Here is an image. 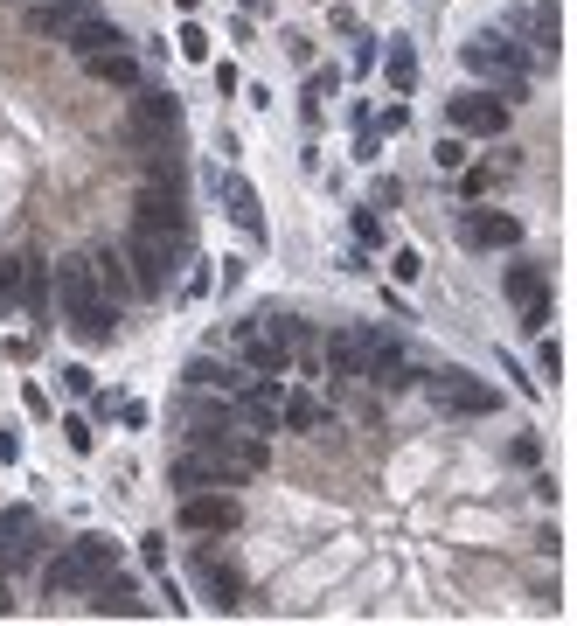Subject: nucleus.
Segmentation results:
<instances>
[{
    "instance_id": "f257e3e1",
    "label": "nucleus",
    "mask_w": 577,
    "mask_h": 626,
    "mask_svg": "<svg viewBox=\"0 0 577 626\" xmlns=\"http://www.w3.org/2000/svg\"><path fill=\"white\" fill-rule=\"evenodd\" d=\"M49 293H56V320L70 327V341H77V348H112V334H119L126 307H119V300L98 286V265H91V251H70V258L56 265Z\"/></svg>"
},
{
    "instance_id": "f03ea898",
    "label": "nucleus",
    "mask_w": 577,
    "mask_h": 626,
    "mask_svg": "<svg viewBox=\"0 0 577 626\" xmlns=\"http://www.w3.org/2000/svg\"><path fill=\"white\" fill-rule=\"evenodd\" d=\"M459 63H466L487 91H501L508 105L529 98V84H536V63H529V49H522L515 35H466V42H459Z\"/></svg>"
},
{
    "instance_id": "7ed1b4c3",
    "label": "nucleus",
    "mask_w": 577,
    "mask_h": 626,
    "mask_svg": "<svg viewBox=\"0 0 577 626\" xmlns=\"http://www.w3.org/2000/svg\"><path fill=\"white\" fill-rule=\"evenodd\" d=\"M133 230L195 251V216H188V195H181V188H140V195H133Z\"/></svg>"
},
{
    "instance_id": "20e7f679",
    "label": "nucleus",
    "mask_w": 577,
    "mask_h": 626,
    "mask_svg": "<svg viewBox=\"0 0 577 626\" xmlns=\"http://www.w3.org/2000/svg\"><path fill=\"white\" fill-rule=\"evenodd\" d=\"M174 529H181V536H237V529H244V501H237L230 487H195V494H181V508H174Z\"/></svg>"
},
{
    "instance_id": "39448f33",
    "label": "nucleus",
    "mask_w": 577,
    "mask_h": 626,
    "mask_svg": "<svg viewBox=\"0 0 577 626\" xmlns=\"http://www.w3.org/2000/svg\"><path fill=\"white\" fill-rule=\"evenodd\" d=\"M425 397H432L445 418H494V411H501V390H494V383H480L473 369H432Z\"/></svg>"
},
{
    "instance_id": "423d86ee",
    "label": "nucleus",
    "mask_w": 577,
    "mask_h": 626,
    "mask_svg": "<svg viewBox=\"0 0 577 626\" xmlns=\"http://www.w3.org/2000/svg\"><path fill=\"white\" fill-rule=\"evenodd\" d=\"M508 98L501 91H452L445 98V133H459V140H501L508 133Z\"/></svg>"
},
{
    "instance_id": "0eeeda50",
    "label": "nucleus",
    "mask_w": 577,
    "mask_h": 626,
    "mask_svg": "<svg viewBox=\"0 0 577 626\" xmlns=\"http://www.w3.org/2000/svg\"><path fill=\"white\" fill-rule=\"evenodd\" d=\"M362 383L369 390H383V397H404L411 383H418V369H411V348L390 334V327H376L369 334V355H362Z\"/></svg>"
},
{
    "instance_id": "6e6552de",
    "label": "nucleus",
    "mask_w": 577,
    "mask_h": 626,
    "mask_svg": "<svg viewBox=\"0 0 577 626\" xmlns=\"http://www.w3.org/2000/svg\"><path fill=\"white\" fill-rule=\"evenodd\" d=\"M508 28L522 35V49H529L536 70H550V63L564 56V14H557V0H529V7H515Z\"/></svg>"
},
{
    "instance_id": "1a4fd4ad",
    "label": "nucleus",
    "mask_w": 577,
    "mask_h": 626,
    "mask_svg": "<svg viewBox=\"0 0 577 626\" xmlns=\"http://www.w3.org/2000/svg\"><path fill=\"white\" fill-rule=\"evenodd\" d=\"M181 244H167V237H140L133 230V244H126V272H133V286H140V300H160L167 293V279L181 272Z\"/></svg>"
},
{
    "instance_id": "9d476101",
    "label": "nucleus",
    "mask_w": 577,
    "mask_h": 626,
    "mask_svg": "<svg viewBox=\"0 0 577 626\" xmlns=\"http://www.w3.org/2000/svg\"><path fill=\"white\" fill-rule=\"evenodd\" d=\"M84 606H91L98 620H153V613H160L153 599H140V578H133V571H119V564L91 578V592H84Z\"/></svg>"
},
{
    "instance_id": "9b49d317",
    "label": "nucleus",
    "mask_w": 577,
    "mask_h": 626,
    "mask_svg": "<svg viewBox=\"0 0 577 626\" xmlns=\"http://www.w3.org/2000/svg\"><path fill=\"white\" fill-rule=\"evenodd\" d=\"M181 119H188V105H181V98H174V91H167V84H133V119H126V126H133V140H174V133H181Z\"/></svg>"
},
{
    "instance_id": "f8f14e48",
    "label": "nucleus",
    "mask_w": 577,
    "mask_h": 626,
    "mask_svg": "<svg viewBox=\"0 0 577 626\" xmlns=\"http://www.w3.org/2000/svg\"><path fill=\"white\" fill-rule=\"evenodd\" d=\"M188 578L202 585L209 613H237V606H244V571H237L230 557H216L209 543H195V550H188Z\"/></svg>"
},
{
    "instance_id": "ddd939ff",
    "label": "nucleus",
    "mask_w": 577,
    "mask_h": 626,
    "mask_svg": "<svg viewBox=\"0 0 577 626\" xmlns=\"http://www.w3.org/2000/svg\"><path fill=\"white\" fill-rule=\"evenodd\" d=\"M209 188L223 195V209H230L237 237H244V244H265V202H258V188H251L237 167H209Z\"/></svg>"
},
{
    "instance_id": "4468645a",
    "label": "nucleus",
    "mask_w": 577,
    "mask_h": 626,
    "mask_svg": "<svg viewBox=\"0 0 577 626\" xmlns=\"http://www.w3.org/2000/svg\"><path fill=\"white\" fill-rule=\"evenodd\" d=\"M459 244L466 251H515L522 244V216H508V209H459Z\"/></svg>"
},
{
    "instance_id": "2eb2a0df",
    "label": "nucleus",
    "mask_w": 577,
    "mask_h": 626,
    "mask_svg": "<svg viewBox=\"0 0 577 626\" xmlns=\"http://www.w3.org/2000/svg\"><path fill=\"white\" fill-rule=\"evenodd\" d=\"M501 293L522 307V327H529V334L550 327V272H543V265H508V272H501Z\"/></svg>"
},
{
    "instance_id": "dca6fc26",
    "label": "nucleus",
    "mask_w": 577,
    "mask_h": 626,
    "mask_svg": "<svg viewBox=\"0 0 577 626\" xmlns=\"http://www.w3.org/2000/svg\"><path fill=\"white\" fill-rule=\"evenodd\" d=\"M0 543H7V564H42L49 522H42L35 508H0Z\"/></svg>"
},
{
    "instance_id": "f3484780",
    "label": "nucleus",
    "mask_w": 577,
    "mask_h": 626,
    "mask_svg": "<svg viewBox=\"0 0 577 626\" xmlns=\"http://www.w3.org/2000/svg\"><path fill=\"white\" fill-rule=\"evenodd\" d=\"M63 49L70 56H98V49H133V35L112 21V14H98V7H84L70 28H63Z\"/></svg>"
},
{
    "instance_id": "a211bd4d",
    "label": "nucleus",
    "mask_w": 577,
    "mask_h": 626,
    "mask_svg": "<svg viewBox=\"0 0 577 626\" xmlns=\"http://www.w3.org/2000/svg\"><path fill=\"white\" fill-rule=\"evenodd\" d=\"M237 348H244V369H251V376H292V341H286V334H272L265 320L244 327Z\"/></svg>"
},
{
    "instance_id": "6ab92c4d",
    "label": "nucleus",
    "mask_w": 577,
    "mask_h": 626,
    "mask_svg": "<svg viewBox=\"0 0 577 626\" xmlns=\"http://www.w3.org/2000/svg\"><path fill=\"white\" fill-rule=\"evenodd\" d=\"M167 487L174 494H195V487H244L230 467H216L209 453H195V446H181L174 460H167Z\"/></svg>"
},
{
    "instance_id": "aec40b11",
    "label": "nucleus",
    "mask_w": 577,
    "mask_h": 626,
    "mask_svg": "<svg viewBox=\"0 0 577 626\" xmlns=\"http://www.w3.org/2000/svg\"><path fill=\"white\" fill-rule=\"evenodd\" d=\"M140 174H146V188H181V195H188V154H181V133H174V140H146L140 147Z\"/></svg>"
},
{
    "instance_id": "412c9836",
    "label": "nucleus",
    "mask_w": 577,
    "mask_h": 626,
    "mask_svg": "<svg viewBox=\"0 0 577 626\" xmlns=\"http://www.w3.org/2000/svg\"><path fill=\"white\" fill-rule=\"evenodd\" d=\"M91 578H98V571H91L70 543H63L56 557H42V592H49V599H84V592H91Z\"/></svg>"
},
{
    "instance_id": "4be33fe9",
    "label": "nucleus",
    "mask_w": 577,
    "mask_h": 626,
    "mask_svg": "<svg viewBox=\"0 0 577 626\" xmlns=\"http://www.w3.org/2000/svg\"><path fill=\"white\" fill-rule=\"evenodd\" d=\"M369 334H376V327H334V334H327V348H320V369H327V376H355V383H362Z\"/></svg>"
},
{
    "instance_id": "5701e85b",
    "label": "nucleus",
    "mask_w": 577,
    "mask_h": 626,
    "mask_svg": "<svg viewBox=\"0 0 577 626\" xmlns=\"http://www.w3.org/2000/svg\"><path fill=\"white\" fill-rule=\"evenodd\" d=\"M77 63H84L91 84H112V91H133V84L146 77V63L133 56V49H98V56H77Z\"/></svg>"
},
{
    "instance_id": "b1692460",
    "label": "nucleus",
    "mask_w": 577,
    "mask_h": 626,
    "mask_svg": "<svg viewBox=\"0 0 577 626\" xmlns=\"http://www.w3.org/2000/svg\"><path fill=\"white\" fill-rule=\"evenodd\" d=\"M376 70H383L390 98H411L418 91V49H411V35H390V49L376 56Z\"/></svg>"
},
{
    "instance_id": "393cba45",
    "label": "nucleus",
    "mask_w": 577,
    "mask_h": 626,
    "mask_svg": "<svg viewBox=\"0 0 577 626\" xmlns=\"http://www.w3.org/2000/svg\"><path fill=\"white\" fill-rule=\"evenodd\" d=\"M279 425L313 439V432H327V425H334V411H327L320 397H306V390H286V397H279Z\"/></svg>"
},
{
    "instance_id": "a878e982",
    "label": "nucleus",
    "mask_w": 577,
    "mask_h": 626,
    "mask_svg": "<svg viewBox=\"0 0 577 626\" xmlns=\"http://www.w3.org/2000/svg\"><path fill=\"white\" fill-rule=\"evenodd\" d=\"M84 7H91V0H28V35H35V42H49V35L63 42V28H70Z\"/></svg>"
},
{
    "instance_id": "bb28decb",
    "label": "nucleus",
    "mask_w": 577,
    "mask_h": 626,
    "mask_svg": "<svg viewBox=\"0 0 577 626\" xmlns=\"http://www.w3.org/2000/svg\"><path fill=\"white\" fill-rule=\"evenodd\" d=\"M91 265H98V286H105L119 307H126V300H140V286H133V272H126V251H119V244H98V251H91Z\"/></svg>"
},
{
    "instance_id": "cd10ccee",
    "label": "nucleus",
    "mask_w": 577,
    "mask_h": 626,
    "mask_svg": "<svg viewBox=\"0 0 577 626\" xmlns=\"http://www.w3.org/2000/svg\"><path fill=\"white\" fill-rule=\"evenodd\" d=\"M181 383H188V390H202V397H209V390H216V397H230V390L244 383V369H230V362H216V355H195V362L181 369Z\"/></svg>"
},
{
    "instance_id": "c85d7f7f",
    "label": "nucleus",
    "mask_w": 577,
    "mask_h": 626,
    "mask_svg": "<svg viewBox=\"0 0 577 626\" xmlns=\"http://www.w3.org/2000/svg\"><path fill=\"white\" fill-rule=\"evenodd\" d=\"M21 313H28V320H42V313H49V265H42L35 251L21 258Z\"/></svg>"
},
{
    "instance_id": "c756f323",
    "label": "nucleus",
    "mask_w": 577,
    "mask_h": 626,
    "mask_svg": "<svg viewBox=\"0 0 577 626\" xmlns=\"http://www.w3.org/2000/svg\"><path fill=\"white\" fill-rule=\"evenodd\" d=\"M334 91H341V70H313V77H306V98H299L306 133H320V98H334Z\"/></svg>"
},
{
    "instance_id": "7c9ffc66",
    "label": "nucleus",
    "mask_w": 577,
    "mask_h": 626,
    "mask_svg": "<svg viewBox=\"0 0 577 626\" xmlns=\"http://www.w3.org/2000/svg\"><path fill=\"white\" fill-rule=\"evenodd\" d=\"M348 237H355V251H383L390 244V230H383V216L362 202V209H348Z\"/></svg>"
},
{
    "instance_id": "2f4dec72",
    "label": "nucleus",
    "mask_w": 577,
    "mask_h": 626,
    "mask_svg": "<svg viewBox=\"0 0 577 626\" xmlns=\"http://www.w3.org/2000/svg\"><path fill=\"white\" fill-rule=\"evenodd\" d=\"M56 432H63V446H70L77 460H91V453H98V425H91L84 411H63V418H56Z\"/></svg>"
},
{
    "instance_id": "473e14b6",
    "label": "nucleus",
    "mask_w": 577,
    "mask_h": 626,
    "mask_svg": "<svg viewBox=\"0 0 577 626\" xmlns=\"http://www.w3.org/2000/svg\"><path fill=\"white\" fill-rule=\"evenodd\" d=\"M174 56H181V63H209V28H202V21H181V28H174Z\"/></svg>"
},
{
    "instance_id": "72a5a7b5",
    "label": "nucleus",
    "mask_w": 577,
    "mask_h": 626,
    "mask_svg": "<svg viewBox=\"0 0 577 626\" xmlns=\"http://www.w3.org/2000/svg\"><path fill=\"white\" fill-rule=\"evenodd\" d=\"M14 313H21V258L0 251V320H14Z\"/></svg>"
},
{
    "instance_id": "f704fd0d",
    "label": "nucleus",
    "mask_w": 577,
    "mask_h": 626,
    "mask_svg": "<svg viewBox=\"0 0 577 626\" xmlns=\"http://www.w3.org/2000/svg\"><path fill=\"white\" fill-rule=\"evenodd\" d=\"M84 397H91V411H84L91 425H119V411H126V397H119V390H98V383H91Z\"/></svg>"
},
{
    "instance_id": "c9c22d12",
    "label": "nucleus",
    "mask_w": 577,
    "mask_h": 626,
    "mask_svg": "<svg viewBox=\"0 0 577 626\" xmlns=\"http://www.w3.org/2000/svg\"><path fill=\"white\" fill-rule=\"evenodd\" d=\"M536 369H543L536 383H564V341H550V334H543V341H536Z\"/></svg>"
},
{
    "instance_id": "e433bc0d",
    "label": "nucleus",
    "mask_w": 577,
    "mask_h": 626,
    "mask_svg": "<svg viewBox=\"0 0 577 626\" xmlns=\"http://www.w3.org/2000/svg\"><path fill=\"white\" fill-rule=\"evenodd\" d=\"M432 167H438V174H459V167H466V140H459V133H438Z\"/></svg>"
},
{
    "instance_id": "4c0bfd02",
    "label": "nucleus",
    "mask_w": 577,
    "mask_h": 626,
    "mask_svg": "<svg viewBox=\"0 0 577 626\" xmlns=\"http://www.w3.org/2000/svg\"><path fill=\"white\" fill-rule=\"evenodd\" d=\"M494 181H501L494 167H459V195H466V202H480V195H494Z\"/></svg>"
},
{
    "instance_id": "58836bf2",
    "label": "nucleus",
    "mask_w": 577,
    "mask_h": 626,
    "mask_svg": "<svg viewBox=\"0 0 577 626\" xmlns=\"http://www.w3.org/2000/svg\"><path fill=\"white\" fill-rule=\"evenodd\" d=\"M355 160H362V167H376V160H383V133H376V119H362V126H355Z\"/></svg>"
},
{
    "instance_id": "ea45409f",
    "label": "nucleus",
    "mask_w": 577,
    "mask_h": 626,
    "mask_svg": "<svg viewBox=\"0 0 577 626\" xmlns=\"http://www.w3.org/2000/svg\"><path fill=\"white\" fill-rule=\"evenodd\" d=\"M369 119H376V133H383V140H397V133L411 126V105L397 98V105H383V112H369Z\"/></svg>"
},
{
    "instance_id": "a19ab883",
    "label": "nucleus",
    "mask_w": 577,
    "mask_h": 626,
    "mask_svg": "<svg viewBox=\"0 0 577 626\" xmlns=\"http://www.w3.org/2000/svg\"><path fill=\"white\" fill-rule=\"evenodd\" d=\"M397 202H404V181L397 174H376L369 181V209H397Z\"/></svg>"
},
{
    "instance_id": "79ce46f5",
    "label": "nucleus",
    "mask_w": 577,
    "mask_h": 626,
    "mask_svg": "<svg viewBox=\"0 0 577 626\" xmlns=\"http://www.w3.org/2000/svg\"><path fill=\"white\" fill-rule=\"evenodd\" d=\"M418 272H425V258H418L411 244H404V251H390V279H397V286H418Z\"/></svg>"
},
{
    "instance_id": "37998d69",
    "label": "nucleus",
    "mask_w": 577,
    "mask_h": 626,
    "mask_svg": "<svg viewBox=\"0 0 577 626\" xmlns=\"http://www.w3.org/2000/svg\"><path fill=\"white\" fill-rule=\"evenodd\" d=\"M508 467H543V439H536V432L508 439Z\"/></svg>"
},
{
    "instance_id": "c03bdc74",
    "label": "nucleus",
    "mask_w": 577,
    "mask_h": 626,
    "mask_svg": "<svg viewBox=\"0 0 577 626\" xmlns=\"http://www.w3.org/2000/svg\"><path fill=\"white\" fill-rule=\"evenodd\" d=\"M21 411H28L35 425H49V418H56V404H49V390H42V383H28V390H21Z\"/></svg>"
},
{
    "instance_id": "a18cd8bd",
    "label": "nucleus",
    "mask_w": 577,
    "mask_h": 626,
    "mask_svg": "<svg viewBox=\"0 0 577 626\" xmlns=\"http://www.w3.org/2000/svg\"><path fill=\"white\" fill-rule=\"evenodd\" d=\"M140 564H146V571H167V529L140 536Z\"/></svg>"
},
{
    "instance_id": "49530a36",
    "label": "nucleus",
    "mask_w": 577,
    "mask_h": 626,
    "mask_svg": "<svg viewBox=\"0 0 577 626\" xmlns=\"http://www.w3.org/2000/svg\"><path fill=\"white\" fill-rule=\"evenodd\" d=\"M376 56H383V49H376L369 35H355V56H348V70H355V77H369V70H376Z\"/></svg>"
},
{
    "instance_id": "de8ad7c7",
    "label": "nucleus",
    "mask_w": 577,
    "mask_h": 626,
    "mask_svg": "<svg viewBox=\"0 0 577 626\" xmlns=\"http://www.w3.org/2000/svg\"><path fill=\"white\" fill-rule=\"evenodd\" d=\"M216 70V98H237L244 91V77H237V63H209Z\"/></svg>"
},
{
    "instance_id": "09e8293b",
    "label": "nucleus",
    "mask_w": 577,
    "mask_h": 626,
    "mask_svg": "<svg viewBox=\"0 0 577 626\" xmlns=\"http://www.w3.org/2000/svg\"><path fill=\"white\" fill-rule=\"evenodd\" d=\"M56 376H63V390H70V397H84V390H91V383H98V376H91V369H84V362H70V369H56Z\"/></svg>"
},
{
    "instance_id": "8fccbe9b",
    "label": "nucleus",
    "mask_w": 577,
    "mask_h": 626,
    "mask_svg": "<svg viewBox=\"0 0 577 626\" xmlns=\"http://www.w3.org/2000/svg\"><path fill=\"white\" fill-rule=\"evenodd\" d=\"M529 487H536V501H543V508H557V501H564V487H557V473H543V467H536V480H529Z\"/></svg>"
},
{
    "instance_id": "3c124183",
    "label": "nucleus",
    "mask_w": 577,
    "mask_h": 626,
    "mask_svg": "<svg viewBox=\"0 0 577 626\" xmlns=\"http://www.w3.org/2000/svg\"><path fill=\"white\" fill-rule=\"evenodd\" d=\"M119 425H126V432H146V425H153V411H146L140 397H126V411H119Z\"/></svg>"
},
{
    "instance_id": "603ef678",
    "label": "nucleus",
    "mask_w": 577,
    "mask_h": 626,
    "mask_svg": "<svg viewBox=\"0 0 577 626\" xmlns=\"http://www.w3.org/2000/svg\"><path fill=\"white\" fill-rule=\"evenodd\" d=\"M202 293H209V265H195V272L181 279V300H202Z\"/></svg>"
},
{
    "instance_id": "864d4df0",
    "label": "nucleus",
    "mask_w": 577,
    "mask_h": 626,
    "mask_svg": "<svg viewBox=\"0 0 577 626\" xmlns=\"http://www.w3.org/2000/svg\"><path fill=\"white\" fill-rule=\"evenodd\" d=\"M160 599H167V613H174V620H181V613H188V599H181V585H174V578H167V571H160Z\"/></svg>"
},
{
    "instance_id": "5fc2aeb1",
    "label": "nucleus",
    "mask_w": 577,
    "mask_h": 626,
    "mask_svg": "<svg viewBox=\"0 0 577 626\" xmlns=\"http://www.w3.org/2000/svg\"><path fill=\"white\" fill-rule=\"evenodd\" d=\"M327 21H334V35H348V42H355V35H362V21H355V14H348V7H334V14H327Z\"/></svg>"
},
{
    "instance_id": "6e6d98bb",
    "label": "nucleus",
    "mask_w": 577,
    "mask_h": 626,
    "mask_svg": "<svg viewBox=\"0 0 577 626\" xmlns=\"http://www.w3.org/2000/svg\"><path fill=\"white\" fill-rule=\"evenodd\" d=\"M14 460H21V432H7V425H0V467H14Z\"/></svg>"
},
{
    "instance_id": "4d7b16f0",
    "label": "nucleus",
    "mask_w": 577,
    "mask_h": 626,
    "mask_svg": "<svg viewBox=\"0 0 577 626\" xmlns=\"http://www.w3.org/2000/svg\"><path fill=\"white\" fill-rule=\"evenodd\" d=\"M174 7H181V14H195V7H202V0H174Z\"/></svg>"
}]
</instances>
